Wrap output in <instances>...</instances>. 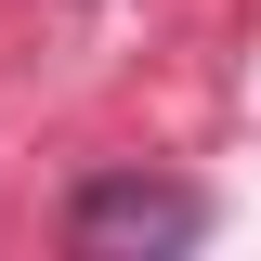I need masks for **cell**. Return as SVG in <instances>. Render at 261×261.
Returning <instances> with one entry per match:
<instances>
[{
    "label": "cell",
    "instance_id": "6da1fadb",
    "mask_svg": "<svg viewBox=\"0 0 261 261\" xmlns=\"http://www.w3.org/2000/svg\"><path fill=\"white\" fill-rule=\"evenodd\" d=\"M196 235H209V183H170V170H79L65 183L79 261H183Z\"/></svg>",
    "mask_w": 261,
    "mask_h": 261
}]
</instances>
